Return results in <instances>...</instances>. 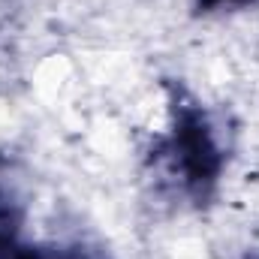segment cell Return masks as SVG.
I'll return each mask as SVG.
<instances>
[{
  "label": "cell",
  "instance_id": "obj_1",
  "mask_svg": "<svg viewBox=\"0 0 259 259\" xmlns=\"http://www.w3.org/2000/svg\"><path fill=\"white\" fill-rule=\"evenodd\" d=\"M169 109H172V130L160 142L157 157H163L169 169L181 178L184 193L193 202L205 205L217 190V181L226 166V154L214 139L205 109L193 97H187V91L172 88Z\"/></svg>",
  "mask_w": 259,
  "mask_h": 259
},
{
  "label": "cell",
  "instance_id": "obj_2",
  "mask_svg": "<svg viewBox=\"0 0 259 259\" xmlns=\"http://www.w3.org/2000/svg\"><path fill=\"white\" fill-rule=\"evenodd\" d=\"M18 214L9 202H0V259H97L78 247H42L21 238Z\"/></svg>",
  "mask_w": 259,
  "mask_h": 259
},
{
  "label": "cell",
  "instance_id": "obj_3",
  "mask_svg": "<svg viewBox=\"0 0 259 259\" xmlns=\"http://www.w3.org/2000/svg\"><path fill=\"white\" fill-rule=\"evenodd\" d=\"M250 3H256V0H193L196 12H202V15L217 12V9H244Z\"/></svg>",
  "mask_w": 259,
  "mask_h": 259
}]
</instances>
